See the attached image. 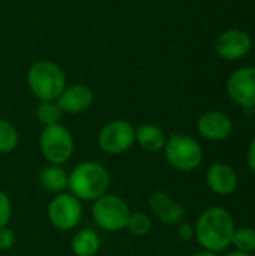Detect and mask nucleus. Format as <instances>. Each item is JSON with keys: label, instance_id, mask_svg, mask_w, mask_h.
Here are the masks:
<instances>
[{"label": "nucleus", "instance_id": "nucleus-1", "mask_svg": "<svg viewBox=\"0 0 255 256\" xmlns=\"http://www.w3.org/2000/svg\"><path fill=\"white\" fill-rule=\"evenodd\" d=\"M234 228L230 212L222 207H210L197 219L194 236L204 250L219 254L231 246Z\"/></svg>", "mask_w": 255, "mask_h": 256}, {"label": "nucleus", "instance_id": "nucleus-2", "mask_svg": "<svg viewBox=\"0 0 255 256\" xmlns=\"http://www.w3.org/2000/svg\"><path fill=\"white\" fill-rule=\"evenodd\" d=\"M110 184L108 171L96 162H84L74 168L68 177V188L74 196L93 201L105 195Z\"/></svg>", "mask_w": 255, "mask_h": 256}, {"label": "nucleus", "instance_id": "nucleus-3", "mask_svg": "<svg viewBox=\"0 0 255 256\" xmlns=\"http://www.w3.org/2000/svg\"><path fill=\"white\" fill-rule=\"evenodd\" d=\"M27 84L32 93L42 102L57 100L66 88V78L59 64L50 60H39L27 72Z\"/></svg>", "mask_w": 255, "mask_h": 256}, {"label": "nucleus", "instance_id": "nucleus-4", "mask_svg": "<svg viewBox=\"0 0 255 256\" xmlns=\"http://www.w3.org/2000/svg\"><path fill=\"white\" fill-rule=\"evenodd\" d=\"M168 164L183 172L197 170L203 162V148L192 136L173 134L164 147Z\"/></svg>", "mask_w": 255, "mask_h": 256}, {"label": "nucleus", "instance_id": "nucleus-5", "mask_svg": "<svg viewBox=\"0 0 255 256\" xmlns=\"http://www.w3.org/2000/svg\"><path fill=\"white\" fill-rule=\"evenodd\" d=\"M39 147L50 164L60 165L71 159L74 152V138L71 132L59 123L45 126L39 138Z\"/></svg>", "mask_w": 255, "mask_h": 256}, {"label": "nucleus", "instance_id": "nucleus-6", "mask_svg": "<svg viewBox=\"0 0 255 256\" xmlns=\"http://www.w3.org/2000/svg\"><path fill=\"white\" fill-rule=\"evenodd\" d=\"M131 212L128 204L117 195H102L93 206V218L105 231H120L126 228Z\"/></svg>", "mask_w": 255, "mask_h": 256}, {"label": "nucleus", "instance_id": "nucleus-7", "mask_svg": "<svg viewBox=\"0 0 255 256\" xmlns=\"http://www.w3.org/2000/svg\"><path fill=\"white\" fill-rule=\"evenodd\" d=\"M135 141V129L126 120H113L107 123L99 136V147L111 154H119L132 147Z\"/></svg>", "mask_w": 255, "mask_h": 256}, {"label": "nucleus", "instance_id": "nucleus-8", "mask_svg": "<svg viewBox=\"0 0 255 256\" xmlns=\"http://www.w3.org/2000/svg\"><path fill=\"white\" fill-rule=\"evenodd\" d=\"M48 216L56 228L68 231L80 224L83 208L77 196L69 194H59L50 202Z\"/></svg>", "mask_w": 255, "mask_h": 256}, {"label": "nucleus", "instance_id": "nucleus-9", "mask_svg": "<svg viewBox=\"0 0 255 256\" xmlns=\"http://www.w3.org/2000/svg\"><path fill=\"white\" fill-rule=\"evenodd\" d=\"M227 93L234 104L243 108L255 106V66L234 70L227 81Z\"/></svg>", "mask_w": 255, "mask_h": 256}, {"label": "nucleus", "instance_id": "nucleus-10", "mask_svg": "<svg viewBox=\"0 0 255 256\" xmlns=\"http://www.w3.org/2000/svg\"><path fill=\"white\" fill-rule=\"evenodd\" d=\"M252 48V39L251 36L239 28H230L222 32L216 42L215 50L218 56L228 62H236L248 56V52Z\"/></svg>", "mask_w": 255, "mask_h": 256}, {"label": "nucleus", "instance_id": "nucleus-11", "mask_svg": "<svg viewBox=\"0 0 255 256\" xmlns=\"http://www.w3.org/2000/svg\"><path fill=\"white\" fill-rule=\"evenodd\" d=\"M197 130L207 141H224L233 132V122L221 111H207L198 118Z\"/></svg>", "mask_w": 255, "mask_h": 256}, {"label": "nucleus", "instance_id": "nucleus-12", "mask_svg": "<svg viewBox=\"0 0 255 256\" xmlns=\"http://www.w3.org/2000/svg\"><path fill=\"white\" fill-rule=\"evenodd\" d=\"M149 206L164 225H177L186 216V208L165 192H155L149 198Z\"/></svg>", "mask_w": 255, "mask_h": 256}, {"label": "nucleus", "instance_id": "nucleus-13", "mask_svg": "<svg viewBox=\"0 0 255 256\" xmlns=\"http://www.w3.org/2000/svg\"><path fill=\"white\" fill-rule=\"evenodd\" d=\"M237 172L227 164H213L206 172V183L209 189L216 195H231L237 188Z\"/></svg>", "mask_w": 255, "mask_h": 256}, {"label": "nucleus", "instance_id": "nucleus-14", "mask_svg": "<svg viewBox=\"0 0 255 256\" xmlns=\"http://www.w3.org/2000/svg\"><path fill=\"white\" fill-rule=\"evenodd\" d=\"M93 104V92L83 84H75L62 92L57 98L59 108L66 114H80Z\"/></svg>", "mask_w": 255, "mask_h": 256}, {"label": "nucleus", "instance_id": "nucleus-15", "mask_svg": "<svg viewBox=\"0 0 255 256\" xmlns=\"http://www.w3.org/2000/svg\"><path fill=\"white\" fill-rule=\"evenodd\" d=\"M135 141H138L146 152L156 153L165 147L167 136L162 129L155 124H141L135 129Z\"/></svg>", "mask_w": 255, "mask_h": 256}, {"label": "nucleus", "instance_id": "nucleus-16", "mask_svg": "<svg viewBox=\"0 0 255 256\" xmlns=\"http://www.w3.org/2000/svg\"><path fill=\"white\" fill-rule=\"evenodd\" d=\"M39 180H41L42 188L48 192L59 194L65 188H68V176H66L65 170L60 168L59 165H50V166L44 168Z\"/></svg>", "mask_w": 255, "mask_h": 256}, {"label": "nucleus", "instance_id": "nucleus-17", "mask_svg": "<svg viewBox=\"0 0 255 256\" xmlns=\"http://www.w3.org/2000/svg\"><path fill=\"white\" fill-rule=\"evenodd\" d=\"M101 242L95 231H80L72 240V250L77 256H95L99 250Z\"/></svg>", "mask_w": 255, "mask_h": 256}, {"label": "nucleus", "instance_id": "nucleus-18", "mask_svg": "<svg viewBox=\"0 0 255 256\" xmlns=\"http://www.w3.org/2000/svg\"><path fill=\"white\" fill-rule=\"evenodd\" d=\"M231 244L239 252L251 254L255 250V230L251 226H240L234 228Z\"/></svg>", "mask_w": 255, "mask_h": 256}, {"label": "nucleus", "instance_id": "nucleus-19", "mask_svg": "<svg viewBox=\"0 0 255 256\" xmlns=\"http://www.w3.org/2000/svg\"><path fill=\"white\" fill-rule=\"evenodd\" d=\"M18 144V132L15 126L5 120L0 118V153H9L12 152Z\"/></svg>", "mask_w": 255, "mask_h": 256}, {"label": "nucleus", "instance_id": "nucleus-20", "mask_svg": "<svg viewBox=\"0 0 255 256\" xmlns=\"http://www.w3.org/2000/svg\"><path fill=\"white\" fill-rule=\"evenodd\" d=\"M62 110L59 108L57 102L54 100H45L41 102L38 110H36V116L38 120L44 124V126H51V124H57L59 118H60Z\"/></svg>", "mask_w": 255, "mask_h": 256}, {"label": "nucleus", "instance_id": "nucleus-21", "mask_svg": "<svg viewBox=\"0 0 255 256\" xmlns=\"http://www.w3.org/2000/svg\"><path fill=\"white\" fill-rule=\"evenodd\" d=\"M128 230L132 236H146L150 230H152V220L147 214L144 213H134L129 216L128 220Z\"/></svg>", "mask_w": 255, "mask_h": 256}, {"label": "nucleus", "instance_id": "nucleus-22", "mask_svg": "<svg viewBox=\"0 0 255 256\" xmlns=\"http://www.w3.org/2000/svg\"><path fill=\"white\" fill-rule=\"evenodd\" d=\"M11 212H12V206H11V200L8 198L6 194L0 192V228H5L11 219Z\"/></svg>", "mask_w": 255, "mask_h": 256}, {"label": "nucleus", "instance_id": "nucleus-23", "mask_svg": "<svg viewBox=\"0 0 255 256\" xmlns=\"http://www.w3.org/2000/svg\"><path fill=\"white\" fill-rule=\"evenodd\" d=\"M15 243V234L12 230L9 228H0V249L2 250H8L14 246Z\"/></svg>", "mask_w": 255, "mask_h": 256}, {"label": "nucleus", "instance_id": "nucleus-24", "mask_svg": "<svg viewBox=\"0 0 255 256\" xmlns=\"http://www.w3.org/2000/svg\"><path fill=\"white\" fill-rule=\"evenodd\" d=\"M246 160H248V166L251 168V171L255 174V136L252 138V141H251V144L248 147Z\"/></svg>", "mask_w": 255, "mask_h": 256}, {"label": "nucleus", "instance_id": "nucleus-25", "mask_svg": "<svg viewBox=\"0 0 255 256\" xmlns=\"http://www.w3.org/2000/svg\"><path fill=\"white\" fill-rule=\"evenodd\" d=\"M179 232H180V237L183 240H191L194 237V228L191 225H188V224H182Z\"/></svg>", "mask_w": 255, "mask_h": 256}, {"label": "nucleus", "instance_id": "nucleus-26", "mask_svg": "<svg viewBox=\"0 0 255 256\" xmlns=\"http://www.w3.org/2000/svg\"><path fill=\"white\" fill-rule=\"evenodd\" d=\"M225 256H251V254H246V252H239V250H234V252H230Z\"/></svg>", "mask_w": 255, "mask_h": 256}, {"label": "nucleus", "instance_id": "nucleus-27", "mask_svg": "<svg viewBox=\"0 0 255 256\" xmlns=\"http://www.w3.org/2000/svg\"><path fill=\"white\" fill-rule=\"evenodd\" d=\"M194 256H218V254H215V252H209V250H203V252L195 254Z\"/></svg>", "mask_w": 255, "mask_h": 256}]
</instances>
